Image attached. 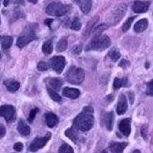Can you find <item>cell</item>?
I'll return each mask as SVG.
<instances>
[{
  "label": "cell",
  "instance_id": "6da1fadb",
  "mask_svg": "<svg viewBox=\"0 0 153 153\" xmlns=\"http://www.w3.org/2000/svg\"><path fill=\"white\" fill-rule=\"evenodd\" d=\"M94 109L92 106H88L84 108V110L80 114L76 117L74 120V126L77 130H80L82 132H87L91 129H92L94 123Z\"/></svg>",
  "mask_w": 153,
  "mask_h": 153
},
{
  "label": "cell",
  "instance_id": "7a4b0ae2",
  "mask_svg": "<svg viewBox=\"0 0 153 153\" xmlns=\"http://www.w3.org/2000/svg\"><path fill=\"white\" fill-rule=\"evenodd\" d=\"M110 45H111V40L107 35H94L91 41L89 42V44L86 47L85 50L87 51H104L106 48H108L110 46Z\"/></svg>",
  "mask_w": 153,
  "mask_h": 153
},
{
  "label": "cell",
  "instance_id": "3957f363",
  "mask_svg": "<svg viewBox=\"0 0 153 153\" xmlns=\"http://www.w3.org/2000/svg\"><path fill=\"white\" fill-rule=\"evenodd\" d=\"M35 28H36L35 24H29L23 29L22 32L19 35L16 42L17 47H19V48H22L25 46L28 45L32 41L36 40L38 37L35 34Z\"/></svg>",
  "mask_w": 153,
  "mask_h": 153
},
{
  "label": "cell",
  "instance_id": "277c9868",
  "mask_svg": "<svg viewBox=\"0 0 153 153\" xmlns=\"http://www.w3.org/2000/svg\"><path fill=\"white\" fill-rule=\"evenodd\" d=\"M65 80L71 84L79 85L82 84L84 80L85 74L81 68L72 66L68 69L65 75Z\"/></svg>",
  "mask_w": 153,
  "mask_h": 153
},
{
  "label": "cell",
  "instance_id": "5b68a950",
  "mask_svg": "<svg viewBox=\"0 0 153 153\" xmlns=\"http://www.w3.org/2000/svg\"><path fill=\"white\" fill-rule=\"evenodd\" d=\"M127 10V6L126 4H120V5L115 6L107 17V22L110 25H115L118 24L123 18L125 16L126 12Z\"/></svg>",
  "mask_w": 153,
  "mask_h": 153
},
{
  "label": "cell",
  "instance_id": "8992f818",
  "mask_svg": "<svg viewBox=\"0 0 153 153\" xmlns=\"http://www.w3.org/2000/svg\"><path fill=\"white\" fill-rule=\"evenodd\" d=\"M69 9L70 5H65L61 2H51L46 8V12L49 16L61 17L67 14Z\"/></svg>",
  "mask_w": 153,
  "mask_h": 153
},
{
  "label": "cell",
  "instance_id": "52a82bcc",
  "mask_svg": "<svg viewBox=\"0 0 153 153\" xmlns=\"http://www.w3.org/2000/svg\"><path fill=\"white\" fill-rule=\"evenodd\" d=\"M0 117H3L8 123L14 122L16 120V111L14 106L3 105L0 106Z\"/></svg>",
  "mask_w": 153,
  "mask_h": 153
},
{
  "label": "cell",
  "instance_id": "ba28073f",
  "mask_svg": "<svg viewBox=\"0 0 153 153\" xmlns=\"http://www.w3.org/2000/svg\"><path fill=\"white\" fill-rule=\"evenodd\" d=\"M51 138V132H47L46 135L43 137H37L34 139L32 143L29 146V151L31 152H36L39 150L40 149H42L44 146L47 144L48 142L50 140Z\"/></svg>",
  "mask_w": 153,
  "mask_h": 153
},
{
  "label": "cell",
  "instance_id": "9c48e42d",
  "mask_svg": "<svg viewBox=\"0 0 153 153\" xmlns=\"http://www.w3.org/2000/svg\"><path fill=\"white\" fill-rule=\"evenodd\" d=\"M66 65V61L63 56H54L50 60V66L57 74H61Z\"/></svg>",
  "mask_w": 153,
  "mask_h": 153
},
{
  "label": "cell",
  "instance_id": "30bf717a",
  "mask_svg": "<svg viewBox=\"0 0 153 153\" xmlns=\"http://www.w3.org/2000/svg\"><path fill=\"white\" fill-rule=\"evenodd\" d=\"M150 6L149 2H140V1H136L132 4V9L136 13H145L149 10Z\"/></svg>",
  "mask_w": 153,
  "mask_h": 153
},
{
  "label": "cell",
  "instance_id": "8fae6325",
  "mask_svg": "<svg viewBox=\"0 0 153 153\" xmlns=\"http://www.w3.org/2000/svg\"><path fill=\"white\" fill-rule=\"evenodd\" d=\"M119 130L125 136L128 137L131 133V120L130 119H124L121 120L119 123Z\"/></svg>",
  "mask_w": 153,
  "mask_h": 153
},
{
  "label": "cell",
  "instance_id": "7c38bea8",
  "mask_svg": "<svg viewBox=\"0 0 153 153\" xmlns=\"http://www.w3.org/2000/svg\"><path fill=\"white\" fill-rule=\"evenodd\" d=\"M128 108V103L127 99L124 94H121L119 97L118 103L117 106V113L118 115H123L126 112Z\"/></svg>",
  "mask_w": 153,
  "mask_h": 153
},
{
  "label": "cell",
  "instance_id": "4fadbf2b",
  "mask_svg": "<svg viewBox=\"0 0 153 153\" xmlns=\"http://www.w3.org/2000/svg\"><path fill=\"white\" fill-rule=\"evenodd\" d=\"M113 120H114V114L113 112L106 113L101 118V123L109 131L113 129Z\"/></svg>",
  "mask_w": 153,
  "mask_h": 153
},
{
  "label": "cell",
  "instance_id": "5bb4252c",
  "mask_svg": "<svg viewBox=\"0 0 153 153\" xmlns=\"http://www.w3.org/2000/svg\"><path fill=\"white\" fill-rule=\"evenodd\" d=\"M84 14H88L92 8V0H74Z\"/></svg>",
  "mask_w": 153,
  "mask_h": 153
},
{
  "label": "cell",
  "instance_id": "9a60e30c",
  "mask_svg": "<svg viewBox=\"0 0 153 153\" xmlns=\"http://www.w3.org/2000/svg\"><path fill=\"white\" fill-rule=\"evenodd\" d=\"M128 146L127 143H118V142H112L109 145V149L111 152L120 153L123 152L126 147Z\"/></svg>",
  "mask_w": 153,
  "mask_h": 153
},
{
  "label": "cell",
  "instance_id": "2e32d148",
  "mask_svg": "<svg viewBox=\"0 0 153 153\" xmlns=\"http://www.w3.org/2000/svg\"><path fill=\"white\" fill-rule=\"evenodd\" d=\"M63 95L70 99H76L80 95V90L71 87H65L63 90Z\"/></svg>",
  "mask_w": 153,
  "mask_h": 153
},
{
  "label": "cell",
  "instance_id": "e0dca14e",
  "mask_svg": "<svg viewBox=\"0 0 153 153\" xmlns=\"http://www.w3.org/2000/svg\"><path fill=\"white\" fill-rule=\"evenodd\" d=\"M149 21L148 19L144 18L137 22L134 25V31H136V33H141L144 31L146 28H148Z\"/></svg>",
  "mask_w": 153,
  "mask_h": 153
},
{
  "label": "cell",
  "instance_id": "ac0fdd59",
  "mask_svg": "<svg viewBox=\"0 0 153 153\" xmlns=\"http://www.w3.org/2000/svg\"><path fill=\"white\" fill-rule=\"evenodd\" d=\"M45 121L49 128H54L55 126L57 125L59 120L54 113H48L45 114Z\"/></svg>",
  "mask_w": 153,
  "mask_h": 153
},
{
  "label": "cell",
  "instance_id": "d6986e66",
  "mask_svg": "<svg viewBox=\"0 0 153 153\" xmlns=\"http://www.w3.org/2000/svg\"><path fill=\"white\" fill-rule=\"evenodd\" d=\"M4 85L5 86L6 89L11 93H15L20 88V84L19 82L14 80H6L4 81Z\"/></svg>",
  "mask_w": 153,
  "mask_h": 153
},
{
  "label": "cell",
  "instance_id": "ffe728a7",
  "mask_svg": "<svg viewBox=\"0 0 153 153\" xmlns=\"http://www.w3.org/2000/svg\"><path fill=\"white\" fill-rule=\"evenodd\" d=\"M17 129L18 132L21 134L22 136H28L31 132L30 127L22 120H20L18 123Z\"/></svg>",
  "mask_w": 153,
  "mask_h": 153
},
{
  "label": "cell",
  "instance_id": "44dd1931",
  "mask_svg": "<svg viewBox=\"0 0 153 153\" xmlns=\"http://www.w3.org/2000/svg\"><path fill=\"white\" fill-rule=\"evenodd\" d=\"M65 134L67 137L69 138L74 143H76L79 140V135L77 133L76 129L74 126L72 127H71V128H69V129H67L65 132Z\"/></svg>",
  "mask_w": 153,
  "mask_h": 153
},
{
  "label": "cell",
  "instance_id": "7402d4cb",
  "mask_svg": "<svg viewBox=\"0 0 153 153\" xmlns=\"http://www.w3.org/2000/svg\"><path fill=\"white\" fill-rule=\"evenodd\" d=\"M48 84L50 88L53 89L55 91H59L63 85V80L58 77H53L48 80Z\"/></svg>",
  "mask_w": 153,
  "mask_h": 153
},
{
  "label": "cell",
  "instance_id": "603a6c76",
  "mask_svg": "<svg viewBox=\"0 0 153 153\" xmlns=\"http://www.w3.org/2000/svg\"><path fill=\"white\" fill-rule=\"evenodd\" d=\"M13 42V38L11 36H5L2 35L0 36V45L3 50H7L12 46Z\"/></svg>",
  "mask_w": 153,
  "mask_h": 153
},
{
  "label": "cell",
  "instance_id": "cb8c5ba5",
  "mask_svg": "<svg viewBox=\"0 0 153 153\" xmlns=\"http://www.w3.org/2000/svg\"><path fill=\"white\" fill-rule=\"evenodd\" d=\"M129 87L128 84V78L127 77H123V78H118L116 77L113 81V89L114 90H119L121 87Z\"/></svg>",
  "mask_w": 153,
  "mask_h": 153
},
{
  "label": "cell",
  "instance_id": "d4e9b609",
  "mask_svg": "<svg viewBox=\"0 0 153 153\" xmlns=\"http://www.w3.org/2000/svg\"><path fill=\"white\" fill-rule=\"evenodd\" d=\"M42 51L46 55H49L53 51V43L51 40H48L44 42L42 45Z\"/></svg>",
  "mask_w": 153,
  "mask_h": 153
},
{
  "label": "cell",
  "instance_id": "484cf974",
  "mask_svg": "<svg viewBox=\"0 0 153 153\" xmlns=\"http://www.w3.org/2000/svg\"><path fill=\"white\" fill-rule=\"evenodd\" d=\"M67 47H68V40L66 38H63L57 42L56 49L57 52H63L66 50Z\"/></svg>",
  "mask_w": 153,
  "mask_h": 153
},
{
  "label": "cell",
  "instance_id": "4316f807",
  "mask_svg": "<svg viewBox=\"0 0 153 153\" xmlns=\"http://www.w3.org/2000/svg\"><path fill=\"white\" fill-rule=\"evenodd\" d=\"M47 91L48 93L49 96L51 97V98L54 100L55 102H57V103H61L62 102V99H61V96L57 94L55 91H54L53 89L50 88V87H47Z\"/></svg>",
  "mask_w": 153,
  "mask_h": 153
},
{
  "label": "cell",
  "instance_id": "83f0119b",
  "mask_svg": "<svg viewBox=\"0 0 153 153\" xmlns=\"http://www.w3.org/2000/svg\"><path fill=\"white\" fill-rule=\"evenodd\" d=\"M108 25L106 24H100L98 26H97L96 28H93L91 32L94 33V35H102L103 31L104 30L107 29Z\"/></svg>",
  "mask_w": 153,
  "mask_h": 153
},
{
  "label": "cell",
  "instance_id": "f1b7e54d",
  "mask_svg": "<svg viewBox=\"0 0 153 153\" xmlns=\"http://www.w3.org/2000/svg\"><path fill=\"white\" fill-rule=\"evenodd\" d=\"M70 28H71V29L74 30V31H80V28H81V22H80L78 18H74L73 21L71 23Z\"/></svg>",
  "mask_w": 153,
  "mask_h": 153
},
{
  "label": "cell",
  "instance_id": "f546056e",
  "mask_svg": "<svg viewBox=\"0 0 153 153\" xmlns=\"http://www.w3.org/2000/svg\"><path fill=\"white\" fill-rule=\"evenodd\" d=\"M109 57H110V59L113 61H117L120 59V57H121V54H120V51L117 50V48H113L110 51L109 54H108Z\"/></svg>",
  "mask_w": 153,
  "mask_h": 153
},
{
  "label": "cell",
  "instance_id": "4dcf8cb0",
  "mask_svg": "<svg viewBox=\"0 0 153 153\" xmlns=\"http://www.w3.org/2000/svg\"><path fill=\"white\" fill-rule=\"evenodd\" d=\"M94 19H93V20H91V21L88 23V25H87V27L85 28V30H84V35H86V36L89 35V34L91 33V31H92V29H93V27L94 26V25L96 24V22H97V21L98 18H94Z\"/></svg>",
  "mask_w": 153,
  "mask_h": 153
},
{
  "label": "cell",
  "instance_id": "1f68e13d",
  "mask_svg": "<svg viewBox=\"0 0 153 153\" xmlns=\"http://www.w3.org/2000/svg\"><path fill=\"white\" fill-rule=\"evenodd\" d=\"M58 152L61 153V152H64V153H73L74 152V149H72V147L69 145L66 144H63L62 146H61L60 149H58Z\"/></svg>",
  "mask_w": 153,
  "mask_h": 153
},
{
  "label": "cell",
  "instance_id": "d6a6232c",
  "mask_svg": "<svg viewBox=\"0 0 153 153\" xmlns=\"http://www.w3.org/2000/svg\"><path fill=\"white\" fill-rule=\"evenodd\" d=\"M134 19H135V17H130L124 22V24L122 26V30L123 32H126V31L130 28L131 25H132V22L134 21Z\"/></svg>",
  "mask_w": 153,
  "mask_h": 153
},
{
  "label": "cell",
  "instance_id": "836d02e7",
  "mask_svg": "<svg viewBox=\"0 0 153 153\" xmlns=\"http://www.w3.org/2000/svg\"><path fill=\"white\" fill-rule=\"evenodd\" d=\"M38 111H39V109H38V108H35V109H33V110H31V111H30L29 116H28V122H29L30 123H31L33 122L34 120H35V116H36L37 113H38Z\"/></svg>",
  "mask_w": 153,
  "mask_h": 153
},
{
  "label": "cell",
  "instance_id": "e575fe53",
  "mask_svg": "<svg viewBox=\"0 0 153 153\" xmlns=\"http://www.w3.org/2000/svg\"><path fill=\"white\" fill-rule=\"evenodd\" d=\"M48 67L47 64L44 61H40L38 64V70L40 71H45L48 70Z\"/></svg>",
  "mask_w": 153,
  "mask_h": 153
},
{
  "label": "cell",
  "instance_id": "d590c367",
  "mask_svg": "<svg viewBox=\"0 0 153 153\" xmlns=\"http://www.w3.org/2000/svg\"><path fill=\"white\" fill-rule=\"evenodd\" d=\"M141 135L144 139H147L148 137V126L143 125L141 128Z\"/></svg>",
  "mask_w": 153,
  "mask_h": 153
},
{
  "label": "cell",
  "instance_id": "8d00e7d4",
  "mask_svg": "<svg viewBox=\"0 0 153 153\" xmlns=\"http://www.w3.org/2000/svg\"><path fill=\"white\" fill-rule=\"evenodd\" d=\"M129 65H130V63H129V61H126V60H125V59H123L122 61H120V64H119V66H120V68H123V69H126L128 67H129Z\"/></svg>",
  "mask_w": 153,
  "mask_h": 153
},
{
  "label": "cell",
  "instance_id": "74e56055",
  "mask_svg": "<svg viewBox=\"0 0 153 153\" xmlns=\"http://www.w3.org/2000/svg\"><path fill=\"white\" fill-rule=\"evenodd\" d=\"M152 80H150L149 82L147 84V87H148V90L146 91V94H148V95L152 96Z\"/></svg>",
  "mask_w": 153,
  "mask_h": 153
},
{
  "label": "cell",
  "instance_id": "f35d334b",
  "mask_svg": "<svg viewBox=\"0 0 153 153\" xmlns=\"http://www.w3.org/2000/svg\"><path fill=\"white\" fill-rule=\"evenodd\" d=\"M81 46L80 45H76L73 48V50H72V52L74 54H78L81 52Z\"/></svg>",
  "mask_w": 153,
  "mask_h": 153
},
{
  "label": "cell",
  "instance_id": "ab89813d",
  "mask_svg": "<svg viewBox=\"0 0 153 153\" xmlns=\"http://www.w3.org/2000/svg\"><path fill=\"white\" fill-rule=\"evenodd\" d=\"M23 149V144L21 143H16L14 145V149L17 152H21Z\"/></svg>",
  "mask_w": 153,
  "mask_h": 153
},
{
  "label": "cell",
  "instance_id": "60d3db41",
  "mask_svg": "<svg viewBox=\"0 0 153 153\" xmlns=\"http://www.w3.org/2000/svg\"><path fill=\"white\" fill-rule=\"evenodd\" d=\"M5 132H6L5 128L2 125V124H0V139H2V137L5 136Z\"/></svg>",
  "mask_w": 153,
  "mask_h": 153
},
{
  "label": "cell",
  "instance_id": "b9f144b4",
  "mask_svg": "<svg viewBox=\"0 0 153 153\" xmlns=\"http://www.w3.org/2000/svg\"><path fill=\"white\" fill-rule=\"evenodd\" d=\"M53 21H54L53 19H47L45 20V24L46 25H47V26H48L49 28H51V23L53 22Z\"/></svg>",
  "mask_w": 153,
  "mask_h": 153
},
{
  "label": "cell",
  "instance_id": "7bdbcfd3",
  "mask_svg": "<svg viewBox=\"0 0 153 153\" xmlns=\"http://www.w3.org/2000/svg\"><path fill=\"white\" fill-rule=\"evenodd\" d=\"M9 0H4V2H3L4 6H5V7H6V6H8V5H9Z\"/></svg>",
  "mask_w": 153,
  "mask_h": 153
},
{
  "label": "cell",
  "instance_id": "ee69618b",
  "mask_svg": "<svg viewBox=\"0 0 153 153\" xmlns=\"http://www.w3.org/2000/svg\"><path fill=\"white\" fill-rule=\"evenodd\" d=\"M30 2H31V3L33 4H36L37 2H38V0H28Z\"/></svg>",
  "mask_w": 153,
  "mask_h": 153
},
{
  "label": "cell",
  "instance_id": "f6af8a7d",
  "mask_svg": "<svg viewBox=\"0 0 153 153\" xmlns=\"http://www.w3.org/2000/svg\"><path fill=\"white\" fill-rule=\"evenodd\" d=\"M149 63H148V64H147V63H146V68H149Z\"/></svg>",
  "mask_w": 153,
  "mask_h": 153
},
{
  "label": "cell",
  "instance_id": "bcb514c9",
  "mask_svg": "<svg viewBox=\"0 0 153 153\" xmlns=\"http://www.w3.org/2000/svg\"><path fill=\"white\" fill-rule=\"evenodd\" d=\"M133 152H140V151H139V150H135Z\"/></svg>",
  "mask_w": 153,
  "mask_h": 153
},
{
  "label": "cell",
  "instance_id": "7dc6e473",
  "mask_svg": "<svg viewBox=\"0 0 153 153\" xmlns=\"http://www.w3.org/2000/svg\"><path fill=\"white\" fill-rule=\"evenodd\" d=\"M1 57H2V54H1V53H0V59H1Z\"/></svg>",
  "mask_w": 153,
  "mask_h": 153
},
{
  "label": "cell",
  "instance_id": "c3c4849f",
  "mask_svg": "<svg viewBox=\"0 0 153 153\" xmlns=\"http://www.w3.org/2000/svg\"><path fill=\"white\" fill-rule=\"evenodd\" d=\"M0 22H1V21H0Z\"/></svg>",
  "mask_w": 153,
  "mask_h": 153
}]
</instances>
